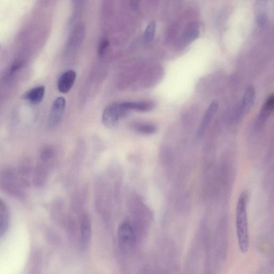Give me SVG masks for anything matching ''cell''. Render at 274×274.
I'll use <instances>...</instances> for the list:
<instances>
[{"mask_svg":"<svg viewBox=\"0 0 274 274\" xmlns=\"http://www.w3.org/2000/svg\"><path fill=\"white\" fill-rule=\"evenodd\" d=\"M0 186L8 194L19 200L25 198L24 186L18 173L10 168L6 169L0 174Z\"/></svg>","mask_w":274,"mask_h":274,"instance_id":"cell-2","label":"cell"},{"mask_svg":"<svg viewBox=\"0 0 274 274\" xmlns=\"http://www.w3.org/2000/svg\"><path fill=\"white\" fill-rule=\"evenodd\" d=\"M76 78V72L72 70L64 72L60 76L58 83L59 92L67 94L72 89Z\"/></svg>","mask_w":274,"mask_h":274,"instance_id":"cell-8","label":"cell"},{"mask_svg":"<svg viewBox=\"0 0 274 274\" xmlns=\"http://www.w3.org/2000/svg\"><path fill=\"white\" fill-rule=\"evenodd\" d=\"M44 92V86H38L28 91L25 95V98L32 104H36L42 102Z\"/></svg>","mask_w":274,"mask_h":274,"instance_id":"cell-14","label":"cell"},{"mask_svg":"<svg viewBox=\"0 0 274 274\" xmlns=\"http://www.w3.org/2000/svg\"><path fill=\"white\" fill-rule=\"evenodd\" d=\"M118 241L120 248L126 252L134 248L136 242L135 234L132 226L128 222H123L119 226Z\"/></svg>","mask_w":274,"mask_h":274,"instance_id":"cell-4","label":"cell"},{"mask_svg":"<svg viewBox=\"0 0 274 274\" xmlns=\"http://www.w3.org/2000/svg\"><path fill=\"white\" fill-rule=\"evenodd\" d=\"M128 113L121 108L120 102H114L104 110L102 123L104 126L108 128H115L118 125L119 120L126 116Z\"/></svg>","mask_w":274,"mask_h":274,"instance_id":"cell-3","label":"cell"},{"mask_svg":"<svg viewBox=\"0 0 274 274\" xmlns=\"http://www.w3.org/2000/svg\"><path fill=\"white\" fill-rule=\"evenodd\" d=\"M54 150L50 146H46L42 148L40 156V160L43 161L50 162V159L54 156Z\"/></svg>","mask_w":274,"mask_h":274,"instance_id":"cell-19","label":"cell"},{"mask_svg":"<svg viewBox=\"0 0 274 274\" xmlns=\"http://www.w3.org/2000/svg\"><path fill=\"white\" fill-rule=\"evenodd\" d=\"M49 162L43 161L40 159L34 170L33 182L36 187H42L46 184L48 177V166Z\"/></svg>","mask_w":274,"mask_h":274,"instance_id":"cell-7","label":"cell"},{"mask_svg":"<svg viewBox=\"0 0 274 274\" xmlns=\"http://www.w3.org/2000/svg\"><path fill=\"white\" fill-rule=\"evenodd\" d=\"M255 100V89L253 86H249L246 90L242 98L241 112L243 116L246 115L252 109Z\"/></svg>","mask_w":274,"mask_h":274,"instance_id":"cell-10","label":"cell"},{"mask_svg":"<svg viewBox=\"0 0 274 274\" xmlns=\"http://www.w3.org/2000/svg\"><path fill=\"white\" fill-rule=\"evenodd\" d=\"M200 34V28L198 26L192 24L186 29L182 39L186 42H192L198 38Z\"/></svg>","mask_w":274,"mask_h":274,"instance_id":"cell-16","label":"cell"},{"mask_svg":"<svg viewBox=\"0 0 274 274\" xmlns=\"http://www.w3.org/2000/svg\"><path fill=\"white\" fill-rule=\"evenodd\" d=\"M122 108L129 112L136 110L140 112H149L153 110L156 106L155 103L151 101H142L138 102H120Z\"/></svg>","mask_w":274,"mask_h":274,"instance_id":"cell-9","label":"cell"},{"mask_svg":"<svg viewBox=\"0 0 274 274\" xmlns=\"http://www.w3.org/2000/svg\"><path fill=\"white\" fill-rule=\"evenodd\" d=\"M80 232L82 244H86L90 240L91 235V224L88 216H83L82 218Z\"/></svg>","mask_w":274,"mask_h":274,"instance_id":"cell-13","label":"cell"},{"mask_svg":"<svg viewBox=\"0 0 274 274\" xmlns=\"http://www.w3.org/2000/svg\"><path fill=\"white\" fill-rule=\"evenodd\" d=\"M204 274H210V272H207V273H206Z\"/></svg>","mask_w":274,"mask_h":274,"instance_id":"cell-21","label":"cell"},{"mask_svg":"<svg viewBox=\"0 0 274 274\" xmlns=\"http://www.w3.org/2000/svg\"><path fill=\"white\" fill-rule=\"evenodd\" d=\"M219 102L218 100L213 101L204 113L198 128L196 132L197 139H200L208 130L211 122L216 115L218 108Z\"/></svg>","mask_w":274,"mask_h":274,"instance_id":"cell-5","label":"cell"},{"mask_svg":"<svg viewBox=\"0 0 274 274\" xmlns=\"http://www.w3.org/2000/svg\"><path fill=\"white\" fill-rule=\"evenodd\" d=\"M9 212L5 202L0 199V235L3 234L8 226Z\"/></svg>","mask_w":274,"mask_h":274,"instance_id":"cell-15","label":"cell"},{"mask_svg":"<svg viewBox=\"0 0 274 274\" xmlns=\"http://www.w3.org/2000/svg\"><path fill=\"white\" fill-rule=\"evenodd\" d=\"M274 108V96L272 94L267 98L261 111L260 118L264 120L268 118L273 112Z\"/></svg>","mask_w":274,"mask_h":274,"instance_id":"cell-17","label":"cell"},{"mask_svg":"<svg viewBox=\"0 0 274 274\" xmlns=\"http://www.w3.org/2000/svg\"><path fill=\"white\" fill-rule=\"evenodd\" d=\"M66 102L64 97L56 98L53 102L49 116V125L50 127L57 126L63 117Z\"/></svg>","mask_w":274,"mask_h":274,"instance_id":"cell-6","label":"cell"},{"mask_svg":"<svg viewBox=\"0 0 274 274\" xmlns=\"http://www.w3.org/2000/svg\"><path fill=\"white\" fill-rule=\"evenodd\" d=\"M248 194L242 192L238 200L236 208V230L240 250L246 254L250 246V234L248 218Z\"/></svg>","mask_w":274,"mask_h":274,"instance_id":"cell-1","label":"cell"},{"mask_svg":"<svg viewBox=\"0 0 274 274\" xmlns=\"http://www.w3.org/2000/svg\"><path fill=\"white\" fill-rule=\"evenodd\" d=\"M32 172V162L28 158H25L20 165L18 171V176L24 186L29 184V178Z\"/></svg>","mask_w":274,"mask_h":274,"instance_id":"cell-11","label":"cell"},{"mask_svg":"<svg viewBox=\"0 0 274 274\" xmlns=\"http://www.w3.org/2000/svg\"><path fill=\"white\" fill-rule=\"evenodd\" d=\"M156 30V24L154 21H152L148 26L146 32L144 33V40L146 42H150L152 40L155 36Z\"/></svg>","mask_w":274,"mask_h":274,"instance_id":"cell-18","label":"cell"},{"mask_svg":"<svg viewBox=\"0 0 274 274\" xmlns=\"http://www.w3.org/2000/svg\"><path fill=\"white\" fill-rule=\"evenodd\" d=\"M109 44V40L108 39H106V38H104V39L102 40L100 44V46H98V56H100V57H102L104 56V53L106 49H108Z\"/></svg>","mask_w":274,"mask_h":274,"instance_id":"cell-20","label":"cell"},{"mask_svg":"<svg viewBox=\"0 0 274 274\" xmlns=\"http://www.w3.org/2000/svg\"><path fill=\"white\" fill-rule=\"evenodd\" d=\"M132 128L136 132L143 135L153 134L157 131V127L154 124L146 122L134 123Z\"/></svg>","mask_w":274,"mask_h":274,"instance_id":"cell-12","label":"cell"}]
</instances>
